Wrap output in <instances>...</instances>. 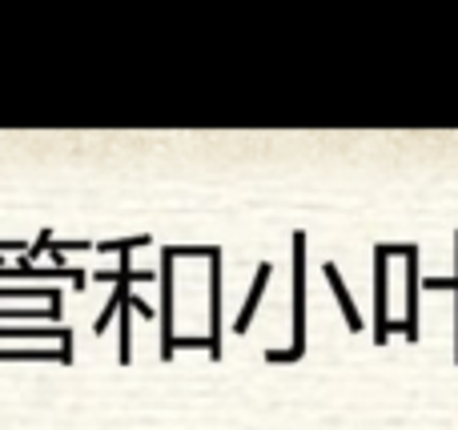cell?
Returning <instances> with one entry per match:
<instances>
[{
  "instance_id": "1",
  "label": "cell",
  "mask_w": 458,
  "mask_h": 430,
  "mask_svg": "<svg viewBox=\"0 0 458 430\" xmlns=\"http://www.w3.org/2000/svg\"><path fill=\"white\" fill-rule=\"evenodd\" d=\"M326 278H330V286H334V294H338L342 310H346L350 326H362V322H358V310H354V302H350V294H346V286H342V278H338V270H334V266H326Z\"/></svg>"
}]
</instances>
